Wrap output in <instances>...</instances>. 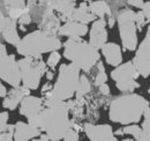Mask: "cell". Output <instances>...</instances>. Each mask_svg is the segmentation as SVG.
<instances>
[{
    "label": "cell",
    "mask_w": 150,
    "mask_h": 141,
    "mask_svg": "<svg viewBox=\"0 0 150 141\" xmlns=\"http://www.w3.org/2000/svg\"><path fill=\"white\" fill-rule=\"evenodd\" d=\"M114 22H115V19L113 18V16H110L109 18V27L110 28H112L113 26H114Z\"/></svg>",
    "instance_id": "ab89813d"
},
{
    "label": "cell",
    "mask_w": 150,
    "mask_h": 141,
    "mask_svg": "<svg viewBox=\"0 0 150 141\" xmlns=\"http://www.w3.org/2000/svg\"><path fill=\"white\" fill-rule=\"evenodd\" d=\"M135 22H136V28H137L139 31H141L142 28L147 24V20H146V16H144L142 11L135 13Z\"/></svg>",
    "instance_id": "83f0119b"
},
{
    "label": "cell",
    "mask_w": 150,
    "mask_h": 141,
    "mask_svg": "<svg viewBox=\"0 0 150 141\" xmlns=\"http://www.w3.org/2000/svg\"><path fill=\"white\" fill-rule=\"evenodd\" d=\"M60 59H61L60 53L58 52V51H53V52L50 53V56H49V58H47V63H46V64H47V66H49L51 70H54V67L59 64Z\"/></svg>",
    "instance_id": "484cf974"
},
{
    "label": "cell",
    "mask_w": 150,
    "mask_h": 141,
    "mask_svg": "<svg viewBox=\"0 0 150 141\" xmlns=\"http://www.w3.org/2000/svg\"><path fill=\"white\" fill-rule=\"evenodd\" d=\"M73 1H76V0H73Z\"/></svg>",
    "instance_id": "f6af8a7d"
},
{
    "label": "cell",
    "mask_w": 150,
    "mask_h": 141,
    "mask_svg": "<svg viewBox=\"0 0 150 141\" xmlns=\"http://www.w3.org/2000/svg\"><path fill=\"white\" fill-rule=\"evenodd\" d=\"M14 127L15 125H8L5 132H1L0 141H14Z\"/></svg>",
    "instance_id": "4316f807"
},
{
    "label": "cell",
    "mask_w": 150,
    "mask_h": 141,
    "mask_svg": "<svg viewBox=\"0 0 150 141\" xmlns=\"http://www.w3.org/2000/svg\"><path fill=\"white\" fill-rule=\"evenodd\" d=\"M96 20L97 19L90 12L89 5L87 2H81V5L74 9L72 16L69 19V21H74V22L83 23V24H88L89 22H95Z\"/></svg>",
    "instance_id": "ffe728a7"
},
{
    "label": "cell",
    "mask_w": 150,
    "mask_h": 141,
    "mask_svg": "<svg viewBox=\"0 0 150 141\" xmlns=\"http://www.w3.org/2000/svg\"><path fill=\"white\" fill-rule=\"evenodd\" d=\"M14 141H29L34 140L38 137L42 135V130L34 126L29 123H23V122H18L14 124Z\"/></svg>",
    "instance_id": "9a60e30c"
},
{
    "label": "cell",
    "mask_w": 150,
    "mask_h": 141,
    "mask_svg": "<svg viewBox=\"0 0 150 141\" xmlns=\"http://www.w3.org/2000/svg\"><path fill=\"white\" fill-rule=\"evenodd\" d=\"M0 94H1V97L2 98H5L6 96H7V90H6V87L4 86V85H0Z\"/></svg>",
    "instance_id": "74e56055"
},
{
    "label": "cell",
    "mask_w": 150,
    "mask_h": 141,
    "mask_svg": "<svg viewBox=\"0 0 150 141\" xmlns=\"http://www.w3.org/2000/svg\"><path fill=\"white\" fill-rule=\"evenodd\" d=\"M44 110L40 113L39 128L45 132L51 141L64 140L67 132L72 128L69 120V103L57 101L51 93L45 95Z\"/></svg>",
    "instance_id": "6da1fadb"
},
{
    "label": "cell",
    "mask_w": 150,
    "mask_h": 141,
    "mask_svg": "<svg viewBox=\"0 0 150 141\" xmlns=\"http://www.w3.org/2000/svg\"><path fill=\"white\" fill-rule=\"evenodd\" d=\"M137 50H143V51H150V26L147 30V35L144 37V39L142 41V43L139 45Z\"/></svg>",
    "instance_id": "f1b7e54d"
},
{
    "label": "cell",
    "mask_w": 150,
    "mask_h": 141,
    "mask_svg": "<svg viewBox=\"0 0 150 141\" xmlns=\"http://www.w3.org/2000/svg\"><path fill=\"white\" fill-rule=\"evenodd\" d=\"M27 96H30V89H28L27 87L20 86L18 88H13L8 91L7 96L4 98L2 106L8 110H15L16 106L21 105L22 101Z\"/></svg>",
    "instance_id": "2e32d148"
},
{
    "label": "cell",
    "mask_w": 150,
    "mask_h": 141,
    "mask_svg": "<svg viewBox=\"0 0 150 141\" xmlns=\"http://www.w3.org/2000/svg\"><path fill=\"white\" fill-rule=\"evenodd\" d=\"M33 141H51L50 139H49V137L46 135V134H42L39 138H36V139H34Z\"/></svg>",
    "instance_id": "f35d334b"
},
{
    "label": "cell",
    "mask_w": 150,
    "mask_h": 141,
    "mask_svg": "<svg viewBox=\"0 0 150 141\" xmlns=\"http://www.w3.org/2000/svg\"><path fill=\"white\" fill-rule=\"evenodd\" d=\"M0 76L1 80L13 88H18L21 86L22 76L19 61H16L14 54H7L6 46L1 44V56H0Z\"/></svg>",
    "instance_id": "9c48e42d"
},
{
    "label": "cell",
    "mask_w": 150,
    "mask_h": 141,
    "mask_svg": "<svg viewBox=\"0 0 150 141\" xmlns=\"http://www.w3.org/2000/svg\"><path fill=\"white\" fill-rule=\"evenodd\" d=\"M43 110L44 101L35 96H27L20 105V113L28 119V123L37 127L40 125V113Z\"/></svg>",
    "instance_id": "30bf717a"
},
{
    "label": "cell",
    "mask_w": 150,
    "mask_h": 141,
    "mask_svg": "<svg viewBox=\"0 0 150 141\" xmlns=\"http://www.w3.org/2000/svg\"><path fill=\"white\" fill-rule=\"evenodd\" d=\"M8 113L1 112L0 113V132H5L8 127Z\"/></svg>",
    "instance_id": "f546056e"
},
{
    "label": "cell",
    "mask_w": 150,
    "mask_h": 141,
    "mask_svg": "<svg viewBox=\"0 0 150 141\" xmlns=\"http://www.w3.org/2000/svg\"><path fill=\"white\" fill-rule=\"evenodd\" d=\"M102 53L106 60V63L111 66L118 67L122 61V52L121 48L115 43H106L102 48Z\"/></svg>",
    "instance_id": "e0dca14e"
},
{
    "label": "cell",
    "mask_w": 150,
    "mask_h": 141,
    "mask_svg": "<svg viewBox=\"0 0 150 141\" xmlns=\"http://www.w3.org/2000/svg\"><path fill=\"white\" fill-rule=\"evenodd\" d=\"M61 45V41L57 35L49 34L44 30H35L21 38L16 50L23 57H36L43 53L58 51Z\"/></svg>",
    "instance_id": "277c9868"
},
{
    "label": "cell",
    "mask_w": 150,
    "mask_h": 141,
    "mask_svg": "<svg viewBox=\"0 0 150 141\" xmlns=\"http://www.w3.org/2000/svg\"><path fill=\"white\" fill-rule=\"evenodd\" d=\"M98 90H99L100 95H103V96H109L110 95V87L106 83H104L100 87H98Z\"/></svg>",
    "instance_id": "d590c367"
},
{
    "label": "cell",
    "mask_w": 150,
    "mask_h": 141,
    "mask_svg": "<svg viewBox=\"0 0 150 141\" xmlns=\"http://www.w3.org/2000/svg\"><path fill=\"white\" fill-rule=\"evenodd\" d=\"M31 21H33V16H31V14H30V12H29V13L24 14V15L20 19L18 22H19L20 26H21V29H24V26L30 24V23H31Z\"/></svg>",
    "instance_id": "1f68e13d"
},
{
    "label": "cell",
    "mask_w": 150,
    "mask_h": 141,
    "mask_svg": "<svg viewBox=\"0 0 150 141\" xmlns=\"http://www.w3.org/2000/svg\"><path fill=\"white\" fill-rule=\"evenodd\" d=\"M79 131H76L74 130L73 127L67 132V134L65 135V138H64V141H79V133H77Z\"/></svg>",
    "instance_id": "4dcf8cb0"
},
{
    "label": "cell",
    "mask_w": 150,
    "mask_h": 141,
    "mask_svg": "<svg viewBox=\"0 0 150 141\" xmlns=\"http://www.w3.org/2000/svg\"><path fill=\"white\" fill-rule=\"evenodd\" d=\"M88 26L83 23H79L74 21H68L64 26H61L59 30L60 36H67L69 38H76V37H82V36L88 34Z\"/></svg>",
    "instance_id": "ac0fdd59"
},
{
    "label": "cell",
    "mask_w": 150,
    "mask_h": 141,
    "mask_svg": "<svg viewBox=\"0 0 150 141\" xmlns=\"http://www.w3.org/2000/svg\"><path fill=\"white\" fill-rule=\"evenodd\" d=\"M46 65L42 59V56L36 57H23L19 60L21 70L22 83L30 90L38 88L42 76L47 72Z\"/></svg>",
    "instance_id": "8992f818"
},
{
    "label": "cell",
    "mask_w": 150,
    "mask_h": 141,
    "mask_svg": "<svg viewBox=\"0 0 150 141\" xmlns=\"http://www.w3.org/2000/svg\"><path fill=\"white\" fill-rule=\"evenodd\" d=\"M0 31H1V37L5 42L9 43L13 46H18L21 41L16 29V21L12 20L8 18L7 15H5V13L1 12V16H0Z\"/></svg>",
    "instance_id": "7c38bea8"
},
{
    "label": "cell",
    "mask_w": 150,
    "mask_h": 141,
    "mask_svg": "<svg viewBox=\"0 0 150 141\" xmlns=\"http://www.w3.org/2000/svg\"><path fill=\"white\" fill-rule=\"evenodd\" d=\"M83 131L90 141H118L112 126L109 124L95 125L91 123H86L83 125Z\"/></svg>",
    "instance_id": "8fae6325"
},
{
    "label": "cell",
    "mask_w": 150,
    "mask_h": 141,
    "mask_svg": "<svg viewBox=\"0 0 150 141\" xmlns=\"http://www.w3.org/2000/svg\"><path fill=\"white\" fill-rule=\"evenodd\" d=\"M148 93L150 94V87H149V89H148Z\"/></svg>",
    "instance_id": "7bdbcfd3"
},
{
    "label": "cell",
    "mask_w": 150,
    "mask_h": 141,
    "mask_svg": "<svg viewBox=\"0 0 150 141\" xmlns=\"http://www.w3.org/2000/svg\"><path fill=\"white\" fill-rule=\"evenodd\" d=\"M1 1H2L1 6H14V5L25 4L24 0H1Z\"/></svg>",
    "instance_id": "d6a6232c"
},
{
    "label": "cell",
    "mask_w": 150,
    "mask_h": 141,
    "mask_svg": "<svg viewBox=\"0 0 150 141\" xmlns=\"http://www.w3.org/2000/svg\"><path fill=\"white\" fill-rule=\"evenodd\" d=\"M84 1H93V0H84Z\"/></svg>",
    "instance_id": "ee69618b"
},
{
    "label": "cell",
    "mask_w": 150,
    "mask_h": 141,
    "mask_svg": "<svg viewBox=\"0 0 150 141\" xmlns=\"http://www.w3.org/2000/svg\"><path fill=\"white\" fill-rule=\"evenodd\" d=\"M140 76L133 61L121 64L111 72V78L115 82V87L121 93L132 94L136 88L140 87L136 79Z\"/></svg>",
    "instance_id": "ba28073f"
},
{
    "label": "cell",
    "mask_w": 150,
    "mask_h": 141,
    "mask_svg": "<svg viewBox=\"0 0 150 141\" xmlns=\"http://www.w3.org/2000/svg\"><path fill=\"white\" fill-rule=\"evenodd\" d=\"M89 43L98 49H102L108 43V31H106V20L97 19L93 22L89 34Z\"/></svg>",
    "instance_id": "4fadbf2b"
},
{
    "label": "cell",
    "mask_w": 150,
    "mask_h": 141,
    "mask_svg": "<svg viewBox=\"0 0 150 141\" xmlns=\"http://www.w3.org/2000/svg\"><path fill=\"white\" fill-rule=\"evenodd\" d=\"M95 72L93 73L94 74V86L96 87H100L102 85L106 83L108 81V74L105 72V68H104V65L102 63V60H99L97 63V65L94 67Z\"/></svg>",
    "instance_id": "7402d4cb"
},
{
    "label": "cell",
    "mask_w": 150,
    "mask_h": 141,
    "mask_svg": "<svg viewBox=\"0 0 150 141\" xmlns=\"http://www.w3.org/2000/svg\"><path fill=\"white\" fill-rule=\"evenodd\" d=\"M147 108H149V102L141 95L125 94L110 102L109 118L113 123L121 125L139 123Z\"/></svg>",
    "instance_id": "7a4b0ae2"
},
{
    "label": "cell",
    "mask_w": 150,
    "mask_h": 141,
    "mask_svg": "<svg viewBox=\"0 0 150 141\" xmlns=\"http://www.w3.org/2000/svg\"><path fill=\"white\" fill-rule=\"evenodd\" d=\"M89 9L96 18L105 19V16H112V9L110 5L104 0H96L89 4Z\"/></svg>",
    "instance_id": "44dd1931"
},
{
    "label": "cell",
    "mask_w": 150,
    "mask_h": 141,
    "mask_svg": "<svg viewBox=\"0 0 150 141\" xmlns=\"http://www.w3.org/2000/svg\"><path fill=\"white\" fill-rule=\"evenodd\" d=\"M46 78H47L49 80H52V78H53V73H52V72H46Z\"/></svg>",
    "instance_id": "60d3db41"
},
{
    "label": "cell",
    "mask_w": 150,
    "mask_h": 141,
    "mask_svg": "<svg viewBox=\"0 0 150 141\" xmlns=\"http://www.w3.org/2000/svg\"><path fill=\"white\" fill-rule=\"evenodd\" d=\"M121 141H136V140H133V139H124V140Z\"/></svg>",
    "instance_id": "b9f144b4"
},
{
    "label": "cell",
    "mask_w": 150,
    "mask_h": 141,
    "mask_svg": "<svg viewBox=\"0 0 150 141\" xmlns=\"http://www.w3.org/2000/svg\"><path fill=\"white\" fill-rule=\"evenodd\" d=\"M127 4L128 5H131L133 7H136V8H143V6H144V0H127Z\"/></svg>",
    "instance_id": "836d02e7"
},
{
    "label": "cell",
    "mask_w": 150,
    "mask_h": 141,
    "mask_svg": "<svg viewBox=\"0 0 150 141\" xmlns=\"http://www.w3.org/2000/svg\"><path fill=\"white\" fill-rule=\"evenodd\" d=\"M124 134H129L132 137H134V139L136 141H141L142 138V127H140L136 124H132V125H126L122 128Z\"/></svg>",
    "instance_id": "d4e9b609"
},
{
    "label": "cell",
    "mask_w": 150,
    "mask_h": 141,
    "mask_svg": "<svg viewBox=\"0 0 150 141\" xmlns=\"http://www.w3.org/2000/svg\"><path fill=\"white\" fill-rule=\"evenodd\" d=\"M117 22L122 48L126 51H135L137 45V28L135 22V12H133L129 8L122 9L117 15Z\"/></svg>",
    "instance_id": "52a82bcc"
},
{
    "label": "cell",
    "mask_w": 150,
    "mask_h": 141,
    "mask_svg": "<svg viewBox=\"0 0 150 141\" xmlns=\"http://www.w3.org/2000/svg\"><path fill=\"white\" fill-rule=\"evenodd\" d=\"M52 89H53V85H51L50 82H47V83L44 85V87L42 89V94L43 95H47V94H50L52 91Z\"/></svg>",
    "instance_id": "8d00e7d4"
},
{
    "label": "cell",
    "mask_w": 150,
    "mask_h": 141,
    "mask_svg": "<svg viewBox=\"0 0 150 141\" xmlns=\"http://www.w3.org/2000/svg\"><path fill=\"white\" fill-rule=\"evenodd\" d=\"M64 57L87 73L91 72L100 60L98 50L81 37L68 38L64 43Z\"/></svg>",
    "instance_id": "3957f363"
},
{
    "label": "cell",
    "mask_w": 150,
    "mask_h": 141,
    "mask_svg": "<svg viewBox=\"0 0 150 141\" xmlns=\"http://www.w3.org/2000/svg\"><path fill=\"white\" fill-rule=\"evenodd\" d=\"M133 64L140 75L147 79L150 75V51L136 50V54L133 58Z\"/></svg>",
    "instance_id": "d6986e66"
},
{
    "label": "cell",
    "mask_w": 150,
    "mask_h": 141,
    "mask_svg": "<svg viewBox=\"0 0 150 141\" xmlns=\"http://www.w3.org/2000/svg\"><path fill=\"white\" fill-rule=\"evenodd\" d=\"M91 91V83L89 81V79L86 75H81L80 76V81L76 88V97L77 98H82L84 97L87 94H89Z\"/></svg>",
    "instance_id": "603a6c76"
},
{
    "label": "cell",
    "mask_w": 150,
    "mask_h": 141,
    "mask_svg": "<svg viewBox=\"0 0 150 141\" xmlns=\"http://www.w3.org/2000/svg\"><path fill=\"white\" fill-rule=\"evenodd\" d=\"M38 1L58 12L60 14V20L66 22L69 21L75 9V1L73 0H38Z\"/></svg>",
    "instance_id": "5bb4252c"
},
{
    "label": "cell",
    "mask_w": 150,
    "mask_h": 141,
    "mask_svg": "<svg viewBox=\"0 0 150 141\" xmlns=\"http://www.w3.org/2000/svg\"><path fill=\"white\" fill-rule=\"evenodd\" d=\"M142 12L146 16V20H147V23L150 22V2H146L143 8H142Z\"/></svg>",
    "instance_id": "e575fe53"
},
{
    "label": "cell",
    "mask_w": 150,
    "mask_h": 141,
    "mask_svg": "<svg viewBox=\"0 0 150 141\" xmlns=\"http://www.w3.org/2000/svg\"><path fill=\"white\" fill-rule=\"evenodd\" d=\"M144 120L142 123V138L141 141H150V108H147L144 113Z\"/></svg>",
    "instance_id": "cb8c5ba5"
},
{
    "label": "cell",
    "mask_w": 150,
    "mask_h": 141,
    "mask_svg": "<svg viewBox=\"0 0 150 141\" xmlns=\"http://www.w3.org/2000/svg\"><path fill=\"white\" fill-rule=\"evenodd\" d=\"M80 68L71 64H62L59 68L58 79L53 85V89L51 91L52 97L57 101L66 102L76 94V88L80 81Z\"/></svg>",
    "instance_id": "5b68a950"
}]
</instances>
